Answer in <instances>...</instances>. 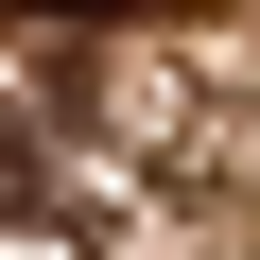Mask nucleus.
<instances>
[{"instance_id":"obj_1","label":"nucleus","mask_w":260,"mask_h":260,"mask_svg":"<svg viewBox=\"0 0 260 260\" xmlns=\"http://www.w3.org/2000/svg\"><path fill=\"white\" fill-rule=\"evenodd\" d=\"M35 18H139V0H35Z\"/></svg>"}]
</instances>
